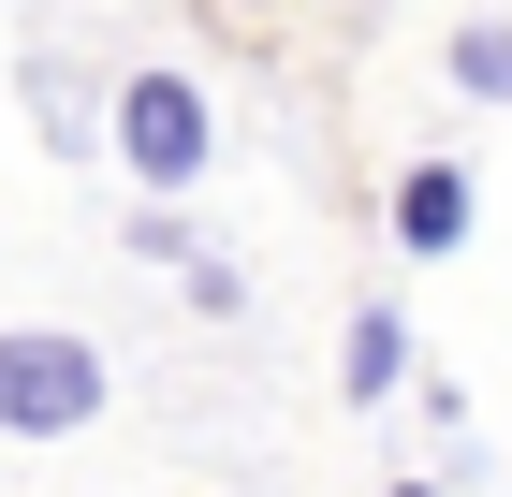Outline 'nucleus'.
Instances as JSON below:
<instances>
[{"instance_id": "1", "label": "nucleus", "mask_w": 512, "mask_h": 497, "mask_svg": "<svg viewBox=\"0 0 512 497\" xmlns=\"http://www.w3.org/2000/svg\"><path fill=\"white\" fill-rule=\"evenodd\" d=\"M118 395V366L74 322H0V439H88Z\"/></svg>"}, {"instance_id": "2", "label": "nucleus", "mask_w": 512, "mask_h": 497, "mask_svg": "<svg viewBox=\"0 0 512 497\" xmlns=\"http://www.w3.org/2000/svg\"><path fill=\"white\" fill-rule=\"evenodd\" d=\"M103 147L132 161V191H176V205H191L205 161H220V117H205L191 74H132L118 103H103Z\"/></svg>"}, {"instance_id": "3", "label": "nucleus", "mask_w": 512, "mask_h": 497, "mask_svg": "<svg viewBox=\"0 0 512 497\" xmlns=\"http://www.w3.org/2000/svg\"><path fill=\"white\" fill-rule=\"evenodd\" d=\"M469 220H483L469 161H410V176H395V249H410V264H454V249H469Z\"/></svg>"}, {"instance_id": "4", "label": "nucleus", "mask_w": 512, "mask_h": 497, "mask_svg": "<svg viewBox=\"0 0 512 497\" xmlns=\"http://www.w3.org/2000/svg\"><path fill=\"white\" fill-rule=\"evenodd\" d=\"M395 381H410V322H395V307H352V351H337V395H352V410H381Z\"/></svg>"}, {"instance_id": "5", "label": "nucleus", "mask_w": 512, "mask_h": 497, "mask_svg": "<svg viewBox=\"0 0 512 497\" xmlns=\"http://www.w3.org/2000/svg\"><path fill=\"white\" fill-rule=\"evenodd\" d=\"M30 117H44V147H59V161H88V147H103V117H88V88L59 74V59H30Z\"/></svg>"}, {"instance_id": "6", "label": "nucleus", "mask_w": 512, "mask_h": 497, "mask_svg": "<svg viewBox=\"0 0 512 497\" xmlns=\"http://www.w3.org/2000/svg\"><path fill=\"white\" fill-rule=\"evenodd\" d=\"M454 88L469 103H512V15H469L454 30Z\"/></svg>"}, {"instance_id": "7", "label": "nucleus", "mask_w": 512, "mask_h": 497, "mask_svg": "<svg viewBox=\"0 0 512 497\" xmlns=\"http://www.w3.org/2000/svg\"><path fill=\"white\" fill-rule=\"evenodd\" d=\"M381 497H439V483H381Z\"/></svg>"}]
</instances>
